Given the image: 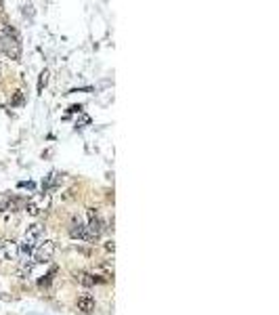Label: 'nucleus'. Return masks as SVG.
<instances>
[{"label":"nucleus","instance_id":"nucleus-10","mask_svg":"<svg viewBox=\"0 0 279 315\" xmlns=\"http://www.w3.org/2000/svg\"><path fill=\"white\" fill-rule=\"evenodd\" d=\"M15 198H11V194H0V213H7V210L15 208Z\"/></svg>","mask_w":279,"mask_h":315},{"label":"nucleus","instance_id":"nucleus-9","mask_svg":"<svg viewBox=\"0 0 279 315\" xmlns=\"http://www.w3.org/2000/svg\"><path fill=\"white\" fill-rule=\"evenodd\" d=\"M76 282L78 284H82V286H86V288H91V286H97V284H103L105 279L103 277H99V275H95V273H76Z\"/></svg>","mask_w":279,"mask_h":315},{"label":"nucleus","instance_id":"nucleus-12","mask_svg":"<svg viewBox=\"0 0 279 315\" xmlns=\"http://www.w3.org/2000/svg\"><path fill=\"white\" fill-rule=\"evenodd\" d=\"M46 82H48V72H46V69H44V72L40 74V78H38V93H42V91H44Z\"/></svg>","mask_w":279,"mask_h":315},{"label":"nucleus","instance_id":"nucleus-13","mask_svg":"<svg viewBox=\"0 0 279 315\" xmlns=\"http://www.w3.org/2000/svg\"><path fill=\"white\" fill-rule=\"evenodd\" d=\"M105 250L114 254V250H116V246H114V242H105Z\"/></svg>","mask_w":279,"mask_h":315},{"label":"nucleus","instance_id":"nucleus-5","mask_svg":"<svg viewBox=\"0 0 279 315\" xmlns=\"http://www.w3.org/2000/svg\"><path fill=\"white\" fill-rule=\"evenodd\" d=\"M0 57H7V59H13V61H17L21 57V42H19V38H17V34L15 36L0 38Z\"/></svg>","mask_w":279,"mask_h":315},{"label":"nucleus","instance_id":"nucleus-1","mask_svg":"<svg viewBox=\"0 0 279 315\" xmlns=\"http://www.w3.org/2000/svg\"><path fill=\"white\" fill-rule=\"evenodd\" d=\"M44 233H46L44 225L34 223V225H30L27 229H25L21 242L17 244V256H19V260H21L23 271H27V273L32 271V267H30V258H32L34 250H36V248L40 246V242L44 240Z\"/></svg>","mask_w":279,"mask_h":315},{"label":"nucleus","instance_id":"nucleus-7","mask_svg":"<svg viewBox=\"0 0 279 315\" xmlns=\"http://www.w3.org/2000/svg\"><path fill=\"white\" fill-rule=\"evenodd\" d=\"M84 227H86V219L84 217H74L69 223V235L74 240H84Z\"/></svg>","mask_w":279,"mask_h":315},{"label":"nucleus","instance_id":"nucleus-11","mask_svg":"<svg viewBox=\"0 0 279 315\" xmlns=\"http://www.w3.org/2000/svg\"><path fill=\"white\" fill-rule=\"evenodd\" d=\"M57 183H59V172H50L48 177L42 181V191H46V194H48V189L55 187Z\"/></svg>","mask_w":279,"mask_h":315},{"label":"nucleus","instance_id":"nucleus-2","mask_svg":"<svg viewBox=\"0 0 279 315\" xmlns=\"http://www.w3.org/2000/svg\"><path fill=\"white\" fill-rule=\"evenodd\" d=\"M86 227H84V242H97L103 231H105V221L99 215L97 208H89L86 210Z\"/></svg>","mask_w":279,"mask_h":315},{"label":"nucleus","instance_id":"nucleus-14","mask_svg":"<svg viewBox=\"0 0 279 315\" xmlns=\"http://www.w3.org/2000/svg\"><path fill=\"white\" fill-rule=\"evenodd\" d=\"M19 187H21V189H25V187H27V189H34L36 185H34L32 181H27V183H19Z\"/></svg>","mask_w":279,"mask_h":315},{"label":"nucleus","instance_id":"nucleus-3","mask_svg":"<svg viewBox=\"0 0 279 315\" xmlns=\"http://www.w3.org/2000/svg\"><path fill=\"white\" fill-rule=\"evenodd\" d=\"M55 250H57V242L55 240H42L40 242V246L34 250V254H32V258H30V267H34V265H42V262H48L50 258H53V254H55Z\"/></svg>","mask_w":279,"mask_h":315},{"label":"nucleus","instance_id":"nucleus-16","mask_svg":"<svg viewBox=\"0 0 279 315\" xmlns=\"http://www.w3.org/2000/svg\"><path fill=\"white\" fill-rule=\"evenodd\" d=\"M0 69H3V57H0Z\"/></svg>","mask_w":279,"mask_h":315},{"label":"nucleus","instance_id":"nucleus-4","mask_svg":"<svg viewBox=\"0 0 279 315\" xmlns=\"http://www.w3.org/2000/svg\"><path fill=\"white\" fill-rule=\"evenodd\" d=\"M50 202H53V198H50V194H46V191H42V194H34L25 202V213L32 215V217H38L50 208Z\"/></svg>","mask_w":279,"mask_h":315},{"label":"nucleus","instance_id":"nucleus-15","mask_svg":"<svg viewBox=\"0 0 279 315\" xmlns=\"http://www.w3.org/2000/svg\"><path fill=\"white\" fill-rule=\"evenodd\" d=\"M69 112H72V114L74 112H82V105H72V108H69Z\"/></svg>","mask_w":279,"mask_h":315},{"label":"nucleus","instance_id":"nucleus-6","mask_svg":"<svg viewBox=\"0 0 279 315\" xmlns=\"http://www.w3.org/2000/svg\"><path fill=\"white\" fill-rule=\"evenodd\" d=\"M17 256V244L13 240H0V260H13Z\"/></svg>","mask_w":279,"mask_h":315},{"label":"nucleus","instance_id":"nucleus-8","mask_svg":"<svg viewBox=\"0 0 279 315\" xmlns=\"http://www.w3.org/2000/svg\"><path fill=\"white\" fill-rule=\"evenodd\" d=\"M78 311H82V313H93L95 311V296L91 294V292H82L80 296H78Z\"/></svg>","mask_w":279,"mask_h":315}]
</instances>
